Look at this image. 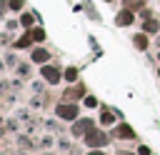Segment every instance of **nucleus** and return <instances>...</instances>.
I'll list each match as a JSON object with an SVG mask.
<instances>
[{"mask_svg":"<svg viewBox=\"0 0 160 155\" xmlns=\"http://www.w3.org/2000/svg\"><path fill=\"white\" fill-rule=\"evenodd\" d=\"M85 140H88V145H92V148H98V145H105V132H98V130H90L88 135H85Z\"/></svg>","mask_w":160,"mask_h":155,"instance_id":"f257e3e1","label":"nucleus"},{"mask_svg":"<svg viewBox=\"0 0 160 155\" xmlns=\"http://www.w3.org/2000/svg\"><path fill=\"white\" fill-rule=\"evenodd\" d=\"M42 78L48 80V82H60V70H55V68H50V65H45L42 70Z\"/></svg>","mask_w":160,"mask_h":155,"instance_id":"f03ea898","label":"nucleus"},{"mask_svg":"<svg viewBox=\"0 0 160 155\" xmlns=\"http://www.w3.org/2000/svg\"><path fill=\"white\" fill-rule=\"evenodd\" d=\"M58 115L65 118V120H72V118L78 115V108H75V105H60V108H58Z\"/></svg>","mask_w":160,"mask_h":155,"instance_id":"7ed1b4c3","label":"nucleus"},{"mask_svg":"<svg viewBox=\"0 0 160 155\" xmlns=\"http://www.w3.org/2000/svg\"><path fill=\"white\" fill-rule=\"evenodd\" d=\"M90 128H92V122H90V120H80V122H75L72 135H88V132H90Z\"/></svg>","mask_w":160,"mask_h":155,"instance_id":"20e7f679","label":"nucleus"},{"mask_svg":"<svg viewBox=\"0 0 160 155\" xmlns=\"http://www.w3.org/2000/svg\"><path fill=\"white\" fill-rule=\"evenodd\" d=\"M115 22H118V25H130V22H132V15H130V10H122V12H118Z\"/></svg>","mask_w":160,"mask_h":155,"instance_id":"39448f33","label":"nucleus"},{"mask_svg":"<svg viewBox=\"0 0 160 155\" xmlns=\"http://www.w3.org/2000/svg\"><path fill=\"white\" fill-rule=\"evenodd\" d=\"M48 58H50V55H48V50H42V48H38V50L32 52V60H35V62H48Z\"/></svg>","mask_w":160,"mask_h":155,"instance_id":"423d86ee","label":"nucleus"},{"mask_svg":"<svg viewBox=\"0 0 160 155\" xmlns=\"http://www.w3.org/2000/svg\"><path fill=\"white\" fill-rule=\"evenodd\" d=\"M118 135H120V138H132V130H130L128 125H120V128H118Z\"/></svg>","mask_w":160,"mask_h":155,"instance_id":"0eeeda50","label":"nucleus"},{"mask_svg":"<svg viewBox=\"0 0 160 155\" xmlns=\"http://www.w3.org/2000/svg\"><path fill=\"white\" fill-rule=\"evenodd\" d=\"M135 45H138L140 50H142V48H148V38H145V35H135Z\"/></svg>","mask_w":160,"mask_h":155,"instance_id":"6e6552de","label":"nucleus"},{"mask_svg":"<svg viewBox=\"0 0 160 155\" xmlns=\"http://www.w3.org/2000/svg\"><path fill=\"white\" fill-rule=\"evenodd\" d=\"M65 78H68V80H75V78H78V70H75V68H68V70H65Z\"/></svg>","mask_w":160,"mask_h":155,"instance_id":"1a4fd4ad","label":"nucleus"},{"mask_svg":"<svg viewBox=\"0 0 160 155\" xmlns=\"http://www.w3.org/2000/svg\"><path fill=\"white\" fill-rule=\"evenodd\" d=\"M45 38V32H42V28L40 30H32V40H42Z\"/></svg>","mask_w":160,"mask_h":155,"instance_id":"9d476101","label":"nucleus"},{"mask_svg":"<svg viewBox=\"0 0 160 155\" xmlns=\"http://www.w3.org/2000/svg\"><path fill=\"white\" fill-rule=\"evenodd\" d=\"M20 5H22V0H10V8H12V10H18Z\"/></svg>","mask_w":160,"mask_h":155,"instance_id":"9b49d317","label":"nucleus"},{"mask_svg":"<svg viewBox=\"0 0 160 155\" xmlns=\"http://www.w3.org/2000/svg\"><path fill=\"white\" fill-rule=\"evenodd\" d=\"M20 22H22V25H30V22H32V18H30V15H22V20H20Z\"/></svg>","mask_w":160,"mask_h":155,"instance_id":"f8f14e48","label":"nucleus"},{"mask_svg":"<svg viewBox=\"0 0 160 155\" xmlns=\"http://www.w3.org/2000/svg\"><path fill=\"white\" fill-rule=\"evenodd\" d=\"M90 155H102V152H100V150H92V152H90Z\"/></svg>","mask_w":160,"mask_h":155,"instance_id":"ddd939ff","label":"nucleus"},{"mask_svg":"<svg viewBox=\"0 0 160 155\" xmlns=\"http://www.w3.org/2000/svg\"><path fill=\"white\" fill-rule=\"evenodd\" d=\"M122 155H128V152H122Z\"/></svg>","mask_w":160,"mask_h":155,"instance_id":"4468645a","label":"nucleus"}]
</instances>
